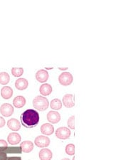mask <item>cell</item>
Segmentation results:
<instances>
[{
    "label": "cell",
    "instance_id": "83f0119b",
    "mask_svg": "<svg viewBox=\"0 0 128 160\" xmlns=\"http://www.w3.org/2000/svg\"><path fill=\"white\" fill-rule=\"evenodd\" d=\"M61 160H71V159H68V158H64V159H61Z\"/></svg>",
    "mask_w": 128,
    "mask_h": 160
},
{
    "label": "cell",
    "instance_id": "603a6c76",
    "mask_svg": "<svg viewBox=\"0 0 128 160\" xmlns=\"http://www.w3.org/2000/svg\"><path fill=\"white\" fill-rule=\"evenodd\" d=\"M68 126L69 128L74 130L75 129V116L72 115L69 118L68 120Z\"/></svg>",
    "mask_w": 128,
    "mask_h": 160
},
{
    "label": "cell",
    "instance_id": "9a60e30c",
    "mask_svg": "<svg viewBox=\"0 0 128 160\" xmlns=\"http://www.w3.org/2000/svg\"><path fill=\"white\" fill-rule=\"evenodd\" d=\"M20 148L24 153H29L34 149V144L31 141H24L20 144Z\"/></svg>",
    "mask_w": 128,
    "mask_h": 160
},
{
    "label": "cell",
    "instance_id": "9c48e42d",
    "mask_svg": "<svg viewBox=\"0 0 128 160\" xmlns=\"http://www.w3.org/2000/svg\"><path fill=\"white\" fill-rule=\"evenodd\" d=\"M36 79L39 82H47L48 79V73L44 69H41L36 73Z\"/></svg>",
    "mask_w": 128,
    "mask_h": 160
},
{
    "label": "cell",
    "instance_id": "4316f807",
    "mask_svg": "<svg viewBox=\"0 0 128 160\" xmlns=\"http://www.w3.org/2000/svg\"><path fill=\"white\" fill-rule=\"evenodd\" d=\"M58 69H60L61 71H65L66 69H68V68H58Z\"/></svg>",
    "mask_w": 128,
    "mask_h": 160
},
{
    "label": "cell",
    "instance_id": "4fadbf2b",
    "mask_svg": "<svg viewBox=\"0 0 128 160\" xmlns=\"http://www.w3.org/2000/svg\"><path fill=\"white\" fill-rule=\"evenodd\" d=\"M40 160H51L53 157V154L49 149H42L38 153Z\"/></svg>",
    "mask_w": 128,
    "mask_h": 160
},
{
    "label": "cell",
    "instance_id": "52a82bcc",
    "mask_svg": "<svg viewBox=\"0 0 128 160\" xmlns=\"http://www.w3.org/2000/svg\"><path fill=\"white\" fill-rule=\"evenodd\" d=\"M61 115L56 111H50L47 114V120L52 124H56L60 122Z\"/></svg>",
    "mask_w": 128,
    "mask_h": 160
},
{
    "label": "cell",
    "instance_id": "f1b7e54d",
    "mask_svg": "<svg viewBox=\"0 0 128 160\" xmlns=\"http://www.w3.org/2000/svg\"><path fill=\"white\" fill-rule=\"evenodd\" d=\"M73 160H75V157H73Z\"/></svg>",
    "mask_w": 128,
    "mask_h": 160
},
{
    "label": "cell",
    "instance_id": "cb8c5ba5",
    "mask_svg": "<svg viewBox=\"0 0 128 160\" xmlns=\"http://www.w3.org/2000/svg\"><path fill=\"white\" fill-rule=\"evenodd\" d=\"M4 160H22L20 157H6Z\"/></svg>",
    "mask_w": 128,
    "mask_h": 160
},
{
    "label": "cell",
    "instance_id": "8fae6325",
    "mask_svg": "<svg viewBox=\"0 0 128 160\" xmlns=\"http://www.w3.org/2000/svg\"><path fill=\"white\" fill-rule=\"evenodd\" d=\"M41 132L43 135H51L54 132V128L50 123H45L41 127Z\"/></svg>",
    "mask_w": 128,
    "mask_h": 160
},
{
    "label": "cell",
    "instance_id": "7402d4cb",
    "mask_svg": "<svg viewBox=\"0 0 128 160\" xmlns=\"http://www.w3.org/2000/svg\"><path fill=\"white\" fill-rule=\"evenodd\" d=\"M24 73V69L23 68H12V74L14 77H20Z\"/></svg>",
    "mask_w": 128,
    "mask_h": 160
},
{
    "label": "cell",
    "instance_id": "3957f363",
    "mask_svg": "<svg viewBox=\"0 0 128 160\" xmlns=\"http://www.w3.org/2000/svg\"><path fill=\"white\" fill-rule=\"evenodd\" d=\"M58 81H59V83L61 86H68L73 82V77L68 72H63L58 77Z\"/></svg>",
    "mask_w": 128,
    "mask_h": 160
},
{
    "label": "cell",
    "instance_id": "ffe728a7",
    "mask_svg": "<svg viewBox=\"0 0 128 160\" xmlns=\"http://www.w3.org/2000/svg\"><path fill=\"white\" fill-rule=\"evenodd\" d=\"M10 81L9 75L6 72H2L0 73V84L7 85Z\"/></svg>",
    "mask_w": 128,
    "mask_h": 160
},
{
    "label": "cell",
    "instance_id": "484cf974",
    "mask_svg": "<svg viewBox=\"0 0 128 160\" xmlns=\"http://www.w3.org/2000/svg\"><path fill=\"white\" fill-rule=\"evenodd\" d=\"M5 120L4 118H3L2 117H0V128H3L4 126L5 125Z\"/></svg>",
    "mask_w": 128,
    "mask_h": 160
},
{
    "label": "cell",
    "instance_id": "2e32d148",
    "mask_svg": "<svg viewBox=\"0 0 128 160\" xmlns=\"http://www.w3.org/2000/svg\"><path fill=\"white\" fill-rule=\"evenodd\" d=\"M27 102L25 98L22 95H19L14 98V99L13 100V105L14 106L17 108H22L24 106Z\"/></svg>",
    "mask_w": 128,
    "mask_h": 160
},
{
    "label": "cell",
    "instance_id": "d4e9b609",
    "mask_svg": "<svg viewBox=\"0 0 128 160\" xmlns=\"http://www.w3.org/2000/svg\"><path fill=\"white\" fill-rule=\"evenodd\" d=\"M8 147V143L4 140H0V149Z\"/></svg>",
    "mask_w": 128,
    "mask_h": 160
},
{
    "label": "cell",
    "instance_id": "277c9868",
    "mask_svg": "<svg viewBox=\"0 0 128 160\" xmlns=\"http://www.w3.org/2000/svg\"><path fill=\"white\" fill-rule=\"evenodd\" d=\"M71 135V130L66 127H61L56 130V138L61 140H67Z\"/></svg>",
    "mask_w": 128,
    "mask_h": 160
},
{
    "label": "cell",
    "instance_id": "5b68a950",
    "mask_svg": "<svg viewBox=\"0 0 128 160\" xmlns=\"http://www.w3.org/2000/svg\"><path fill=\"white\" fill-rule=\"evenodd\" d=\"M50 139L47 136L44 135H39L37 138H36L34 140V143L38 148H47L50 144Z\"/></svg>",
    "mask_w": 128,
    "mask_h": 160
},
{
    "label": "cell",
    "instance_id": "44dd1931",
    "mask_svg": "<svg viewBox=\"0 0 128 160\" xmlns=\"http://www.w3.org/2000/svg\"><path fill=\"white\" fill-rule=\"evenodd\" d=\"M66 153L68 155L73 156L75 154V145L73 144H68L65 149Z\"/></svg>",
    "mask_w": 128,
    "mask_h": 160
},
{
    "label": "cell",
    "instance_id": "e0dca14e",
    "mask_svg": "<svg viewBox=\"0 0 128 160\" xmlns=\"http://www.w3.org/2000/svg\"><path fill=\"white\" fill-rule=\"evenodd\" d=\"M1 95L4 99L8 100L12 97L13 90L11 87L4 86L1 90Z\"/></svg>",
    "mask_w": 128,
    "mask_h": 160
},
{
    "label": "cell",
    "instance_id": "ba28073f",
    "mask_svg": "<svg viewBox=\"0 0 128 160\" xmlns=\"http://www.w3.org/2000/svg\"><path fill=\"white\" fill-rule=\"evenodd\" d=\"M21 135L17 132H12L7 137V141L12 145H16L21 142Z\"/></svg>",
    "mask_w": 128,
    "mask_h": 160
},
{
    "label": "cell",
    "instance_id": "7c38bea8",
    "mask_svg": "<svg viewBox=\"0 0 128 160\" xmlns=\"http://www.w3.org/2000/svg\"><path fill=\"white\" fill-rule=\"evenodd\" d=\"M7 126L12 131H19L21 128V124L18 120L15 119V118H12L7 122Z\"/></svg>",
    "mask_w": 128,
    "mask_h": 160
},
{
    "label": "cell",
    "instance_id": "8992f818",
    "mask_svg": "<svg viewBox=\"0 0 128 160\" xmlns=\"http://www.w3.org/2000/svg\"><path fill=\"white\" fill-rule=\"evenodd\" d=\"M0 113L6 118L10 117L14 113V108L9 103H4L0 107Z\"/></svg>",
    "mask_w": 128,
    "mask_h": 160
},
{
    "label": "cell",
    "instance_id": "7a4b0ae2",
    "mask_svg": "<svg viewBox=\"0 0 128 160\" xmlns=\"http://www.w3.org/2000/svg\"><path fill=\"white\" fill-rule=\"evenodd\" d=\"M33 106L38 111H45L49 106V102L47 98L38 95L33 100Z\"/></svg>",
    "mask_w": 128,
    "mask_h": 160
},
{
    "label": "cell",
    "instance_id": "ac0fdd59",
    "mask_svg": "<svg viewBox=\"0 0 128 160\" xmlns=\"http://www.w3.org/2000/svg\"><path fill=\"white\" fill-rule=\"evenodd\" d=\"M53 88L50 84L44 83L40 86L39 92L43 96H48L52 92Z\"/></svg>",
    "mask_w": 128,
    "mask_h": 160
},
{
    "label": "cell",
    "instance_id": "6da1fadb",
    "mask_svg": "<svg viewBox=\"0 0 128 160\" xmlns=\"http://www.w3.org/2000/svg\"><path fill=\"white\" fill-rule=\"evenodd\" d=\"M20 118H21L22 124L26 128L30 129L35 128L39 122V114L37 111L32 109L24 111Z\"/></svg>",
    "mask_w": 128,
    "mask_h": 160
},
{
    "label": "cell",
    "instance_id": "5bb4252c",
    "mask_svg": "<svg viewBox=\"0 0 128 160\" xmlns=\"http://www.w3.org/2000/svg\"><path fill=\"white\" fill-rule=\"evenodd\" d=\"M29 86V82L25 78H19L15 82V87L19 90H26Z\"/></svg>",
    "mask_w": 128,
    "mask_h": 160
},
{
    "label": "cell",
    "instance_id": "d6986e66",
    "mask_svg": "<svg viewBox=\"0 0 128 160\" xmlns=\"http://www.w3.org/2000/svg\"><path fill=\"white\" fill-rule=\"evenodd\" d=\"M50 105L51 109L54 110H58L61 109V108H62V102H61V100L60 99L55 98L51 100Z\"/></svg>",
    "mask_w": 128,
    "mask_h": 160
},
{
    "label": "cell",
    "instance_id": "30bf717a",
    "mask_svg": "<svg viewBox=\"0 0 128 160\" xmlns=\"http://www.w3.org/2000/svg\"><path fill=\"white\" fill-rule=\"evenodd\" d=\"M62 102L64 106L68 108H71L74 107V105H75L73 100V95L72 94H66L64 95Z\"/></svg>",
    "mask_w": 128,
    "mask_h": 160
}]
</instances>
